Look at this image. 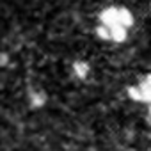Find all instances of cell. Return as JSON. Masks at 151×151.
Returning <instances> with one entry per match:
<instances>
[{"mask_svg": "<svg viewBox=\"0 0 151 151\" xmlns=\"http://www.w3.org/2000/svg\"><path fill=\"white\" fill-rule=\"evenodd\" d=\"M98 23L105 25V27H123V29L130 30L133 27V14L130 9H126L123 6H109V7L101 9Z\"/></svg>", "mask_w": 151, "mask_h": 151, "instance_id": "1", "label": "cell"}, {"mask_svg": "<svg viewBox=\"0 0 151 151\" xmlns=\"http://www.w3.org/2000/svg\"><path fill=\"white\" fill-rule=\"evenodd\" d=\"M96 34L103 39V41H110V43H123L128 37V30L123 27H105L100 25L96 27Z\"/></svg>", "mask_w": 151, "mask_h": 151, "instance_id": "2", "label": "cell"}, {"mask_svg": "<svg viewBox=\"0 0 151 151\" xmlns=\"http://www.w3.org/2000/svg\"><path fill=\"white\" fill-rule=\"evenodd\" d=\"M130 96L137 101L151 103V75H146L135 87L130 89Z\"/></svg>", "mask_w": 151, "mask_h": 151, "instance_id": "3", "label": "cell"}]
</instances>
